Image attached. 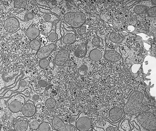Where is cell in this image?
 <instances>
[{
	"instance_id": "obj_18",
	"label": "cell",
	"mask_w": 156,
	"mask_h": 131,
	"mask_svg": "<svg viewBox=\"0 0 156 131\" xmlns=\"http://www.w3.org/2000/svg\"><path fill=\"white\" fill-rule=\"evenodd\" d=\"M103 57L105 59L112 62H117L120 60L121 56L119 53L113 50L105 51Z\"/></svg>"
},
{
	"instance_id": "obj_45",
	"label": "cell",
	"mask_w": 156,
	"mask_h": 131,
	"mask_svg": "<svg viewBox=\"0 0 156 131\" xmlns=\"http://www.w3.org/2000/svg\"><path fill=\"white\" fill-rule=\"evenodd\" d=\"M36 107L38 108H40L41 107V105H40V104H39V105H37V107Z\"/></svg>"
},
{
	"instance_id": "obj_43",
	"label": "cell",
	"mask_w": 156,
	"mask_h": 131,
	"mask_svg": "<svg viewBox=\"0 0 156 131\" xmlns=\"http://www.w3.org/2000/svg\"><path fill=\"white\" fill-rule=\"evenodd\" d=\"M49 67L50 68V69H54V62H51L49 63Z\"/></svg>"
},
{
	"instance_id": "obj_1",
	"label": "cell",
	"mask_w": 156,
	"mask_h": 131,
	"mask_svg": "<svg viewBox=\"0 0 156 131\" xmlns=\"http://www.w3.org/2000/svg\"><path fill=\"white\" fill-rule=\"evenodd\" d=\"M144 97L145 95L142 92L137 90L133 91L123 105V111L126 114L133 115L151 111L156 115L155 112L153 110L154 109L143 104Z\"/></svg>"
},
{
	"instance_id": "obj_17",
	"label": "cell",
	"mask_w": 156,
	"mask_h": 131,
	"mask_svg": "<svg viewBox=\"0 0 156 131\" xmlns=\"http://www.w3.org/2000/svg\"><path fill=\"white\" fill-rule=\"evenodd\" d=\"M90 47H93L92 50L94 49L102 50L103 47V41L100 37L97 36L93 37L91 39L88 41L87 49Z\"/></svg>"
},
{
	"instance_id": "obj_49",
	"label": "cell",
	"mask_w": 156,
	"mask_h": 131,
	"mask_svg": "<svg viewBox=\"0 0 156 131\" xmlns=\"http://www.w3.org/2000/svg\"><path fill=\"white\" fill-rule=\"evenodd\" d=\"M77 131H78V130H77Z\"/></svg>"
},
{
	"instance_id": "obj_40",
	"label": "cell",
	"mask_w": 156,
	"mask_h": 131,
	"mask_svg": "<svg viewBox=\"0 0 156 131\" xmlns=\"http://www.w3.org/2000/svg\"><path fill=\"white\" fill-rule=\"evenodd\" d=\"M38 8L40 11L42 13H45V14H47V13H53L54 14V13H52L50 10L43 9L42 8L40 7H38Z\"/></svg>"
},
{
	"instance_id": "obj_5",
	"label": "cell",
	"mask_w": 156,
	"mask_h": 131,
	"mask_svg": "<svg viewBox=\"0 0 156 131\" xmlns=\"http://www.w3.org/2000/svg\"><path fill=\"white\" fill-rule=\"evenodd\" d=\"M25 96L21 94L13 96L8 101V107L11 112L17 113L21 111L22 107L25 103Z\"/></svg>"
},
{
	"instance_id": "obj_42",
	"label": "cell",
	"mask_w": 156,
	"mask_h": 131,
	"mask_svg": "<svg viewBox=\"0 0 156 131\" xmlns=\"http://www.w3.org/2000/svg\"><path fill=\"white\" fill-rule=\"evenodd\" d=\"M93 128H94V129H95V130L97 131H104L103 128L98 127L97 126L94 127Z\"/></svg>"
},
{
	"instance_id": "obj_19",
	"label": "cell",
	"mask_w": 156,
	"mask_h": 131,
	"mask_svg": "<svg viewBox=\"0 0 156 131\" xmlns=\"http://www.w3.org/2000/svg\"><path fill=\"white\" fill-rule=\"evenodd\" d=\"M26 35L30 41L36 39L39 37L40 34V31L38 27L30 26L26 30Z\"/></svg>"
},
{
	"instance_id": "obj_28",
	"label": "cell",
	"mask_w": 156,
	"mask_h": 131,
	"mask_svg": "<svg viewBox=\"0 0 156 131\" xmlns=\"http://www.w3.org/2000/svg\"><path fill=\"white\" fill-rule=\"evenodd\" d=\"M29 81H30V79L28 78L20 80L19 88L17 90V91L22 92L24 91L27 88L28 85L29 84Z\"/></svg>"
},
{
	"instance_id": "obj_12",
	"label": "cell",
	"mask_w": 156,
	"mask_h": 131,
	"mask_svg": "<svg viewBox=\"0 0 156 131\" xmlns=\"http://www.w3.org/2000/svg\"><path fill=\"white\" fill-rule=\"evenodd\" d=\"M4 28L6 31L10 33H15L20 29L19 21L15 17L6 19L4 23Z\"/></svg>"
},
{
	"instance_id": "obj_8",
	"label": "cell",
	"mask_w": 156,
	"mask_h": 131,
	"mask_svg": "<svg viewBox=\"0 0 156 131\" xmlns=\"http://www.w3.org/2000/svg\"><path fill=\"white\" fill-rule=\"evenodd\" d=\"M64 35L60 40H58L60 41L59 46L61 48L63 46L72 45L74 43L76 40L77 36L75 30L68 31L63 27Z\"/></svg>"
},
{
	"instance_id": "obj_26",
	"label": "cell",
	"mask_w": 156,
	"mask_h": 131,
	"mask_svg": "<svg viewBox=\"0 0 156 131\" xmlns=\"http://www.w3.org/2000/svg\"><path fill=\"white\" fill-rule=\"evenodd\" d=\"M97 127L103 128L104 131H117L118 129L116 126L113 125L109 121H105L104 125L97 126Z\"/></svg>"
},
{
	"instance_id": "obj_41",
	"label": "cell",
	"mask_w": 156,
	"mask_h": 131,
	"mask_svg": "<svg viewBox=\"0 0 156 131\" xmlns=\"http://www.w3.org/2000/svg\"><path fill=\"white\" fill-rule=\"evenodd\" d=\"M39 96L38 94H34V95L33 96V97H32L33 100H34V101H37V100L39 99Z\"/></svg>"
},
{
	"instance_id": "obj_6",
	"label": "cell",
	"mask_w": 156,
	"mask_h": 131,
	"mask_svg": "<svg viewBox=\"0 0 156 131\" xmlns=\"http://www.w3.org/2000/svg\"><path fill=\"white\" fill-rule=\"evenodd\" d=\"M91 123L88 116L84 112L78 115L76 122L75 128L79 131H88L91 129Z\"/></svg>"
},
{
	"instance_id": "obj_31",
	"label": "cell",
	"mask_w": 156,
	"mask_h": 131,
	"mask_svg": "<svg viewBox=\"0 0 156 131\" xmlns=\"http://www.w3.org/2000/svg\"><path fill=\"white\" fill-rule=\"evenodd\" d=\"M42 122H40L38 120H33L30 122H29V128H30V129L33 131L37 130L40 124Z\"/></svg>"
},
{
	"instance_id": "obj_46",
	"label": "cell",
	"mask_w": 156,
	"mask_h": 131,
	"mask_svg": "<svg viewBox=\"0 0 156 131\" xmlns=\"http://www.w3.org/2000/svg\"><path fill=\"white\" fill-rule=\"evenodd\" d=\"M9 131H15L14 130V129H10V130H9Z\"/></svg>"
},
{
	"instance_id": "obj_15",
	"label": "cell",
	"mask_w": 156,
	"mask_h": 131,
	"mask_svg": "<svg viewBox=\"0 0 156 131\" xmlns=\"http://www.w3.org/2000/svg\"><path fill=\"white\" fill-rule=\"evenodd\" d=\"M29 127V121L27 119H18L14 122L12 129L15 131H26Z\"/></svg>"
},
{
	"instance_id": "obj_24",
	"label": "cell",
	"mask_w": 156,
	"mask_h": 131,
	"mask_svg": "<svg viewBox=\"0 0 156 131\" xmlns=\"http://www.w3.org/2000/svg\"><path fill=\"white\" fill-rule=\"evenodd\" d=\"M58 21L54 23L51 31L47 35L48 39L51 41L52 43H56L57 41L58 40V36L56 31V25Z\"/></svg>"
},
{
	"instance_id": "obj_20",
	"label": "cell",
	"mask_w": 156,
	"mask_h": 131,
	"mask_svg": "<svg viewBox=\"0 0 156 131\" xmlns=\"http://www.w3.org/2000/svg\"><path fill=\"white\" fill-rule=\"evenodd\" d=\"M39 16L40 19L43 22L54 23L59 20L58 16L53 13L45 14L40 12Z\"/></svg>"
},
{
	"instance_id": "obj_16",
	"label": "cell",
	"mask_w": 156,
	"mask_h": 131,
	"mask_svg": "<svg viewBox=\"0 0 156 131\" xmlns=\"http://www.w3.org/2000/svg\"><path fill=\"white\" fill-rule=\"evenodd\" d=\"M91 64L88 61L84 59L79 62L77 70L80 75L86 76L91 71Z\"/></svg>"
},
{
	"instance_id": "obj_21",
	"label": "cell",
	"mask_w": 156,
	"mask_h": 131,
	"mask_svg": "<svg viewBox=\"0 0 156 131\" xmlns=\"http://www.w3.org/2000/svg\"><path fill=\"white\" fill-rule=\"evenodd\" d=\"M104 53L101 50L98 49H94L90 51L89 57L91 61L97 62L102 59Z\"/></svg>"
},
{
	"instance_id": "obj_33",
	"label": "cell",
	"mask_w": 156,
	"mask_h": 131,
	"mask_svg": "<svg viewBox=\"0 0 156 131\" xmlns=\"http://www.w3.org/2000/svg\"><path fill=\"white\" fill-rule=\"evenodd\" d=\"M46 1L49 5V7L51 9V10L55 8H57V6H59V3H61L60 2H61V1Z\"/></svg>"
},
{
	"instance_id": "obj_7",
	"label": "cell",
	"mask_w": 156,
	"mask_h": 131,
	"mask_svg": "<svg viewBox=\"0 0 156 131\" xmlns=\"http://www.w3.org/2000/svg\"><path fill=\"white\" fill-rule=\"evenodd\" d=\"M51 125L53 129L57 131H77L75 127L65 123L60 118L56 116L52 120Z\"/></svg>"
},
{
	"instance_id": "obj_9",
	"label": "cell",
	"mask_w": 156,
	"mask_h": 131,
	"mask_svg": "<svg viewBox=\"0 0 156 131\" xmlns=\"http://www.w3.org/2000/svg\"><path fill=\"white\" fill-rule=\"evenodd\" d=\"M125 113L122 109L118 107L112 108L109 112V121L113 125L119 123L120 121L124 118Z\"/></svg>"
},
{
	"instance_id": "obj_3",
	"label": "cell",
	"mask_w": 156,
	"mask_h": 131,
	"mask_svg": "<svg viewBox=\"0 0 156 131\" xmlns=\"http://www.w3.org/2000/svg\"><path fill=\"white\" fill-rule=\"evenodd\" d=\"M136 119L141 126L146 130H156V115L151 111L139 113Z\"/></svg>"
},
{
	"instance_id": "obj_10",
	"label": "cell",
	"mask_w": 156,
	"mask_h": 131,
	"mask_svg": "<svg viewBox=\"0 0 156 131\" xmlns=\"http://www.w3.org/2000/svg\"><path fill=\"white\" fill-rule=\"evenodd\" d=\"M70 50L62 49L57 53L55 59V66L56 67H62L69 59Z\"/></svg>"
},
{
	"instance_id": "obj_11",
	"label": "cell",
	"mask_w": 156,
	"mask_h": 131,
	"mask_svg": "<svg viewBox=\"0 0 156 131\" xmlns=\"http://www.w3.org/2000/svg\"><path fill=\"white\" fill-rule=\"evenodd\" d=\"M88 41L82 44H79L73 49V56L75 59H78L80 61L83 60L86 57L88 53Z\"/></svg>"
},
{
	"instance_id": "obj_30",
	"label": "cell",
	"mask_w": 156,
	"mask_h": 131,
	"mask_svg": "<svg viewBox=\"0 0 156 131\" xmlns=\"http://www.w3.org/2000/svg\"><path fill=\"white\" fill-rule=\"evenodd\" d=\"M156 6L152 7L147 9L145 12V15L147 17H156Z\"/></svg>"
},
{
	"instance_id": "obj_47",
	"label": "cell",
	"mask_w": 156,
	"mask_h": 131,
	"mask_svg": "<svg viewBox=\"0 0 156 131\" xmlns=\"http://www.w3.org/2000/svg\"><path fill=\"white\" fill-rule=\"evenodd\" d=\"M156 131V130H154V131Z\"/></svg>"
},
{
	"instance_id": "obj_29",
	"label": "cell",
	"mask_w": 156,
	"mask_h": 131,
	"mask_svg": "<svg viewBox=\"0 0 156 131\" xmlns=\"http://www.w3.org/2000/svg\"><path fill=\"white\" fill-rule=\"evenodd\" d=\"M53 127L51 124L48 122H43L39 126L38 131H51Z\"/></svg>"
},
{
	"instance_id": "obj_4",
	"label": "cell",
	"mask_w": 156,
	"mask_h": 131,
	"mask_svg": "<svg viewBox=\"0 0 156 131\" xmlns=\"http://www.w3.org/2000/svg\"><path fill=\"white\" fill-rule=\"evenodd\" d=\"M33 9L22 11L15 15V17L19 21L20 28L25 31L37 19V17L33 11Z\"/></svg>"
},
{
	"instance_id": "obj_13",
	"label": "cell",
	"mask_w": 156,
	"mask_h": 131,
	"mask_svg": "<svg viewBox=\"0 0 156 131\" xmlns=\"http://www.w3.org/2000/svg\"><path fill=\"white\" fill-rule=\"evenodd\" d=\"M56 43H50L40 48L36 53V58L40 60L47 58L56 47Z\"/></svg>"
},
{
	"instance_id": "obj_22",
	"label": "cell",
	"mask_w": 156,
	"mask_h": 131,
	"mask_svg": "<svg viewBox=\"0 0 156 131\" xmlns=\"http://www.w3.org/2000/svg\"><path fill=\"white\" fill-rule=\"evenodd\" d=\"M12 8L14 10L16 9H24L27 6L29 1L26 0H17V1H11Z\"/></svg>"
},
{
	"instance_id": "obj_34",
	"label": "cell",
	"mask_w": 156,
	"mask_h": 131,
	"mask_svg": "<svg viewBox=\"0 0 156 131\" xmlns=\"http://www.w3.org/2000/svg\"><path fill=\"white\" fill-rule=\"evenodd\" d=\"M49 60L47 58L44 59L40 60L39 65L41 69H45L49 66Z\"/></svg>"
},
{
	"instance_id": "obj_14",
	"label": "cell",
	"mask_w": 156,
	"mask_h": 131,
	"mask_svg": "<svg viewBox=\"0 0 156 131\" xmlns=\"http://www.w3.org/2000/svg\"><path fill=\"white\" fill-rule=\"evenodd\" d=\"M36 110V107L34 102L29 100L22 107L21 112L24 117H29L35 115Z\"/></svg>"
},
{
	"instance_id": "obj_35",
	"label": "cell",
	"mask_w": 156,
	"mask_h": 131,
	"mask_svg": "<svg viewBox=\"0 0 156 131\" xmlns=\"http://www.w3.org/2000/svg\"><path fill=\"white\" fill-rule=\"evenodd\" d=\"M74 29L75 32L76 34L82 36L86 33V27L85 25H83L81 27L77 28V29Z\"/></svg>"
},
{
	"instance_id": "obj_48",
	"label": "cell",
	"mask_w": 156,
	"mask_h": 131,
	"mask_svg": "<svg viewBox=\"0 0 156 131\" xmlns=\"http://www.w3.org/2000/svg\"><path fill=\"white\" fill-rule=\"evenodd\" d=\"M117 131H119V129H117Z\"/></svg>"
},
{
	"instance_id": "obj_23",
	"label": "cell",
	"mask_w": 156,
	"mask_h": 131,
	"mask_svg": "<svg viewBox=\"0 0 156 131\" xmlns=\"http://www.w3.org/2000/svg\"><path fill=\"white\" fill-rule=\"evenodd\" d=\"M29 46H30V53L36 54L40 48L41 43L39 40L37 39V38L32 40L29 43Z\"/></svg>"
},
{
	"instance_id": "obj_36",
	"label": "cell",
	"mask_w": 156,
	"mask_h": 131,
	"mask_svg": "<svg viewBox=\"0 0 156 131\" xmlns=\"http://www.w3.org/2000/svg\"><path fill=\"white\" fill-rule=\"evenodd\" d=\"M43 24L44 25L45 31L48 34L52 30L54 23L42 22Z\"/></svg>"
},
{
	"instance_id": "obj_44",
	"label": "cell",
	"mask_w": 156,
	"mask_h": 131,
	"mask_svg": "<svg viewBox=\"0 0 156 131\" xmlns=\"http://www.w3.org/2000/svg\"><path fill=\"white\" fill-rule=\"evenodd\" d=\"M88 131H97L95 130V129H94V128H92L91 129H90V130Z\"/></svg>"
},
{
	"instance_id": "obj_25",
	"label": "cell",
	"mask_w": 156,
	"mask_h": 131,
	"mask_svg": "<svg viewBox=\"0 0 156 131\" xmlns=\"http://www.w3.org/2000/svg\"><path fill=\"white\" fill-rule=\"evenodd\" d=\"M109 39L113 43L116 44H121L124 41V38L122 36L115 33H110Z\"/></svg>"
},
{
	"instance_id": "obj_2",
	"label": "cell",
	"mask_w": 156,
	"mask_h": 131,
	"mask_svg": "<svg viewBox=\"0 0 156 131\" xmlns=\"http://www.w3.org/2000/svg\"><path fill=\"white\" fill-rule=\"evenodd\" d=\"M62 22L73 28L77 29L84 24L86 17L84 13L81 11L66 13L62 16Z\"/></svg>"
},
{
	"instance_id": "obj_38",
	"label": "cell",
	"mask_w": 156,
	"mask_h": 131,
	"mask_svg": "<svg viewBox=\"0 0 156 131\" xmlns=\"http://www.w3.org/2000/svg\"><path fill=\"white\" fill-rule=\"evenodd\" d=\"M79 115V114H78ZM78 115L77 116H72L69 119V123L70 125L76 126V122L77 118H78Z\"/></svg>"
},
{
	"instance_id": "obj_37",
	"label": "cell",
	"mask_w": 156,
	"mask_h": 131,
	"mask_svg": "<svg viewBox=\"0 0 156 131\" xmlns=\"http://www.w3.org/2000/svg\"><path fill=\"white\" fill-rule=\"evenodd\" d=\"M62 22V20H59L56 23V33H57V36H58V40H60L62 37L61 34L60 27L61 25Z\"/></svg>"
},
{
	"instance_id": "obj_27",
	"label": "cell",
	"mask_w": 156,
	"mask_h": 131,
	"mask_svg": "<svg viewBox=\"0 0 156 131\" xmlns=\"http://www.w3.org/2000/svg\"><path fill=\"white\" fill-rule=\"evenodd\" d=\"M148 8L149 6L148 5H144L143 3L138 4L134 6V11L137 14H142Z\"/></svg>"
},
{
	"instance_id": "obj_39",
	"label": "cell",
	"mask_w": 156,
	"mask_h": 131,
	"mask_svg": "<svg viewBox=\"0 0 156 131\" xmlns=\"http://www.w3.org/2000/svg\"><path fill=\"white\" fill-rule=\"evenodd\" d=\"M38 84L40 87L43 88H46L48 85L47 81L43 79L40 80L38 81Z\"/></svg>"
},
{
	"instance_id": "obj_32",
	"label": "cell",
	"mask_w": 156,
	"mask_h": 131,
	"mask_svg": "<svg viewBox=\"0 0 156 131\" xmlns=\"http://www.w3.org/2000/svg\"><path fill=\"white\" fill-rule=\"evenodd\" d=\"M56 101L54 98H50L46 100L45 106L49 109H53L56 105Z\"/></svg>"
}]
</instances>
